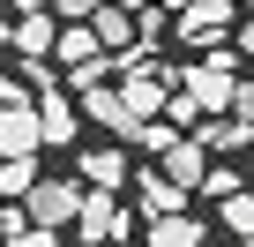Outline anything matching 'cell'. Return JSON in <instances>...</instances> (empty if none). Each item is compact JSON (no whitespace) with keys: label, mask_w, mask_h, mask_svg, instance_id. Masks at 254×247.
<instances>
[{"label":"cell","mask_w":254,"mask_h":247,"mask_svg":"<svg viewBox=\"0 0 254 247\" xmlns=\"http://www.w3.org/2000/svg\"><path fill=\"white\" fill-rule=\"evenodd\" d=\"M247 247H254V240H247Z\"/></svg>","instance_id":"26"},{"label":"cell","mask_w":254,"mask_h":247,"mask_svg":"<svg viewBox=\"0 0 254 247\" xmlns=\"http://www.w3.org/2000/svg\"><path fill=\"white\" fill-rule=\"evenodd\" d=\"M217 225H224V232H239V240H254V187L224 195V202H217Z\"/></svg>","instance_id":"13"},{"label":"cell","mask_w":254,"mask_h":247,"mask_svg":"<svg viewBox=\"0 0 254 247\" xmlns=\"http://www.w3.org/2000/svg\"><path fill=\"white\" fill-rule=\"evenodd\" d=\"M8 105H30V90H23L15 75H0V112H8Z\"/></svg>","instance_id":"20"},{"label":"cell","mask_w":254,"mask_h":247,"mask_svg":"<svg viewBox=\"0 0 254 247\" xmlns=\"http://www.w3.org/2000/svg\"><path fill=\"white\" fill-rule=\"evenodd\" d=\"M247 187H254V180H247Z\"/></svg>","instance_id":"25"},{"label":"cell","mask_w":254,"mask_h":247,"mask_svg":"<svg viewBox=\"0 0 254 247\" xmlns=\"http://www.w3.org/2000/svg\"><path fill=\"white\" fill-rule=\"evenodd\" d=\"M112 8H120V15H135V8H150V0H112Z\"/></svg>","instance_id":"22"},{"label":"cell","mask_w":254,"mask_h":247,"mask_svg":"<svg viewBox=\"0 0 254 247\" xmlns=\"http://www.w3.org/2000/svg\"><path fill=\"white\" fill-rule=\"evenodd\" d=\"M8 38H15V53H23L30 68H45V53H53L60 23H53V8H45V15H15V30H8Z\"/></svg>","instance_id":"6"},{"label":"cell","mask_w":254,"mask_h":247,"mask_svg":"<svg viewBox=\"0 0 254 247\" xmlns=\"http://www.w3.org/2000/svg\"><path fill=\"white\" fill-rule=\"evenodd\" d=\"M8 232H23V202H0V240Z\"/></svg>","instance_id":"21"},{"label":"cell","mask_w":254,"mask_h":247,"mask_svg":"<svg viewBox=\"0 0 254 247\" xmlns=\"http://www.w3.org/2000/svg\"><path fill=\"white\" fill-rule=\"evenodd\" d=\"M38 187V158H15V165H0V202H23Z\"/></svg>","instance_id":"15"},{"label":"cell","mask_w":254,"mask_h":247,"mask_svg":"<svg viewBox=\"0 0 254 247\" xmlns=\"http://www.w3.org/2000/svg\"><path fill=\"white\" fill-rule=\"evenodd\" d=\"M75 210H82V180H38V187L23 195V225H38V232L75 225Z\"/></svg>","instance_id":"2"},{"label":"cell","mask_w":254,"mask_h":247,"mask_svg":"<svg viewBox=\"0 0 254 247\" xmlns=\"http://www.w3.org/2000/svg\"><path fill=\"white\" fill-rule=\"evenodd\" d=\"M53 60H60L67 75H82V68H105V53H97V38H90V23H67V30L53 38Z\"/></svg>","instance_id":"7"},{"label":"cell","mask_w":254,"mask_h":247,"mask_svg":"<svg viewBox=\"0 0 254 247\" xmlns=\"http://www.w3.org/2000/svg\"><path fill=\"white\" fill-rule=\"evenodd\" d=\"M194 143H202V158H209V150H247L254 135L239 128V120H232V112H217V120H202V128H194Z\"/></svg>","instance_id":"12"},{"label":"cell","mask_w":254,"mask_h":247,"mask_svg":"<svg viewBox=\"0 0 254 247\" xmlns=\"http://www.w3.org/2000/svg\"><path fill=\"white\" fill-rule=\"evenodd\" d=\"M165 8H180V15H187V8H194V0H165Z\"/></svg>","instance_id":"23"},{"label":"cell","mask_w":254,"mask_h":247,"mask_svg":"<svg viewBox=\"0 0 254 247\" xmlns=\"http://www.w3.org/2000/svg\"><path fill=\"white\" fill-rule=\"evenodd\" d=\"M202 240H209V232H202L194 217H157V225H150V247H202Z\"/></svg>","instance_id":"14"},{"label":"cell","mask_w":254,"mask_h":247,"mask_svg":"<svg viewBox=\"0 0 254 247\" xmlns=\"http://www.w3.org/2000/svg\"><path fill=\"white\" fill-rule=\"evenodd\" d=\"M30 112H38V150H45V143H53V150H67V143H75V105H67L60 90H53L45 105H30Z\"/></svg>","instance_id":"8"},{"label":"cell","mask_w":254,"mask_h":247,"mask_svg":"<svg viewBox=\"0 0 254 247\" xmlns=\"http://www.w3.org/2000/svg\"><path fill=\"white\" fill-rule=\"evenodd\" d=\"M202 172H209V158H202V143H194V135H180V143L157 158V180H172L180 195H194V187H202Z\"/></svg>","instance_id":"4"},{"label":"cell","mask_w":254,"mask_h":247,"mask_svg":"<svg viewBox=\"0 0 254 247\" xmlns=\"http://www.w3.org/2000/svg\"><path fill=\"white\" fill-rule=\"evenodd\" d=\"M82 187L90 195H120L127 187V158L120 150H82Z\"/></svg>","instance_id":"9"},{"label":"cell","mask_w":254,"mask_h":247,"mask_svg":"<svg viewBox=\"0 0 254 247\" xmlns=\"http://www.w3.org/2000/svg\"><path fill=\"white\" fill-rule=\"evenodd\" d=\"M239 187H247V180H239V172H224V165H209V172H202V195H217V202H224V195H239Z\"/></svg>","instance_id":"17"},{"label":"cell","mask_w":254,"mask_h":247,"mask_svg":"<svg viewBox=\"0 0 254 247\" xmlns=\"http://www.w3.org/2000/svg\"><path fill=\"white\" fill-rule=\"evenodd\" d=\"M0 247H60L53 232H38V225H23V232H8V240H0Z\"/></svg>","instance_id":"19"},{"label":"cell","mask_w":254,"mask_h":247,"mask_svg":"<svg viewBox=\"0 0 254 247\" xmlns=\"http://www.w3.org/2000/svg\"><path fill=\"white\" fill-rule=\"evenodd\" d=\"M82 112L97 120V128H112V135H135V112L120 105V90H82Z\"/></svg>","instance_id":"11"},{"label":"cell","mask_w":254,"mask_h":247,"mask_svg":"<svg viewBox=\"0 0 254 247\" xmlns=\"http://www.w3.org/2000/svg\"><path fill=\"white\" fill-rule=\"evenodd\" d=\"M127 143H135V150H157V158H165V150H172L180 135L165 128V120H142V128H135V135H127Z\"/></svg>","instance_id":"16"},{"label":"cell","mask_w":254,"mask_h":247,"mask_svg":"<svg viewBox=\"0 0 254 247\" xmlns=\"http://www.w3.org/2000/svg\"><path fill=\"white\" fill-rule=\"evenodd\" d=\"M202 247H217V240H202Z\"/></svg>","instance_id":"24"},{"label":"cell","mask_w":254,"mask_h":247,"mask_svg":"<svg viewBox=\"0 0 254 247\" xmlns=\"http://www.w3.org/2000/svg\"><path fill=\"white\" fill-rule=\"evenodd\" d=\"M180 82H187L180 97H187L202 120H217V112H232V90H239V60H232V53H202V60H194Z\"/></svg>","instance_id":"1"},{"label":"cell","mask_w":254,"mask_h":247,"mask_svg":"<svg viewBox=\"0 0 254 247\" xmlns=\"http://www.w3.org/2000/svg\"><path fill=\"white\" fill-rule=\"evenodd\" d=\"M15 158H38V112L30 105L0 112V165H15Z\"/></svg>","instance_id":"5"},{"label":"cell","mask_w":254,"mask_h":247,"mask_svg":"<svg viewBox=\"0 0 254 247\" xmlns=\"http://www.w3.org/2000/svg\"><path fill=\"white\" fill-rule=\"evenodd\" d=\"M232 15H239L232 0H194V8L180 15V38H187V45H209V53H217V38L232 30Z\"/></svg>","instance_id":"3"},{"label":"cell","mask_w":254,"mask_h":247,"mask_svg":"<svg viewBox=\"0 0 254 247\" xmlns=\"http://www.w3.org/2000/svg\"><path fill=\"white\" fill-rule=\"evenodd\" d=\"M135 195H142L150 225H157V217H187V195H180L172 180H157V172H142V180H135Z\"/></svg>","instance_id":"10"},{"label":"cell","mask_w":254,"mask_h":247,"mask_svg":"<svg viewBox=\"0 0 254 247\" xmlns=\"http://www.w3.org/2000/svg\"><path fill=\"white\" fill-rule=\"evenodd\" d=\"M232 120L254 135V82H239V90H232Z\"/></svg>","instance_id":"18"}]
</instances>
